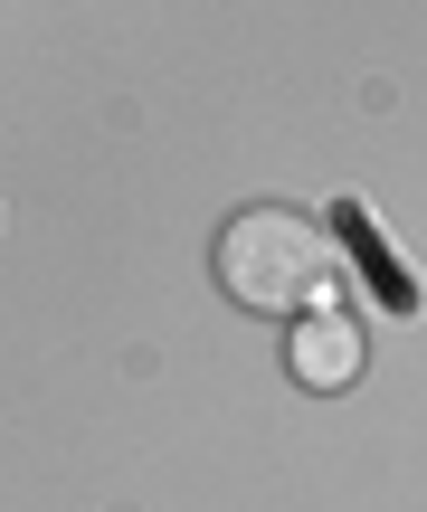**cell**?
I'll use <instances>...</instances> for the list:
<instances>
[{
  "label": "cell",
  "mask_w": 427,
  "mask_h": 512,
  "mask_svg": "<svg viewBox=\"0 0 427 512\" xmlns=\"http://www.w3.org/2000/svg\"><path fill=\"white\" fill-rule=\"evenodd\" d=\"M219 266V294L238 313H266V323H295V313L333 304V228L314 209H285V200H257L219 228L209 247Z\"/></svg>",
  "instance_id": "cell-1"
},
{
  "label": "cell",
  "mask_w": 427,
  "mask_h": 512,
  "mask_svg": "<svg viewBox=\"0 0 427 512\" xmlns=\"http://www.w3.org/2000/svg\"><path fill=\"white\" fill-rule=\"evenodd\" d=\"M361 361H371V351H361V323H352L342 304L295 313V332H285V370H295L304 389H323V399H333V389L361 380Z\"/></svg>",
  "instance_id": "cell-2"
},
{
  "label": "cell",
  "mask_w": 427,
  "mask_h": 512,
  "mask_svg": "<svg viewBox=\"0 0 427 512\" xmlns=\"http://www.w3.org/2000/svg\"><path fill=\"white\" fill-rule=\"evenodd\" d=\"M342 247H361V266H371V285H380V304H399V313H418V275L409 266H390V247L361 228V209L342 200Z\"/></svg>",
  "instance_id": "cell-3"
}]
</instances>
